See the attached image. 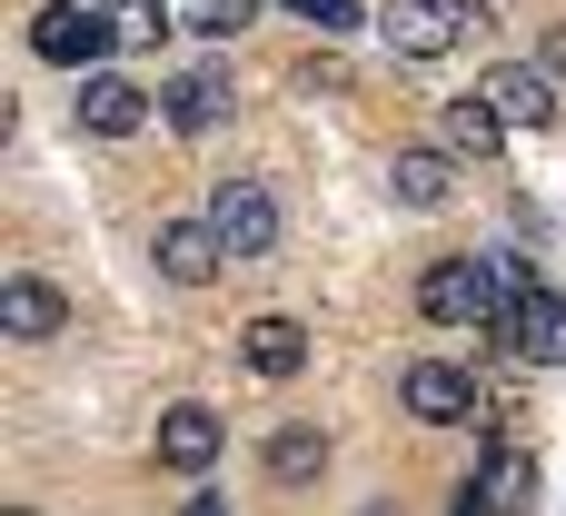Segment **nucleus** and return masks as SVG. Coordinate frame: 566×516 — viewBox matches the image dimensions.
I'll list each match as a JSON object with an SVG mask.
<instances>
[{"label": "nucleus", "instance_id": "4468645a", "mask_svg": "<svg viewBox=\"0 0 566 516\" xmlns=\"http://www.w3.org/2000/svg\"><path fill=\"white\" fill-rule=\"evenodd\" d=\"M388 189H398V209H448L458 199V149L438 139V149H398L388 159Z\"/></svg>", "mask_w": 566, "mask_h": 516}, {"label": "nucleus", "instance_id": "6e6552de", "mask_svg": "<svg viewBox=\"0 0 566 516\" xmlns=\"http://www.w3.org/2000/svg\"><path fill=\"white\" fill-rule=\"evenodd\" d=\"M149 259H159V278H169V288H209V278L229 268V239H219L209 219H159Z\"/></svg>", "mask_w": 566, "mask_h": 516}, {"label": "nucleus", "instance_id": "f8f14e48", "mask_svg": "<svg viewBox=\"0 0 566 516\" xmlns=\"http://www.w3.org/2000/svg\"><path fill=\"white\" fill-rule=\"evenodd\" d=\"M0 328H10L20 348H50V338L70 328V298H60L50 278H0Z\"/></svg>", "mask_w": 566, "mask_h": 516}, {"label": "nucleus", "instance_id": "aec40b11", "mask_svg": "<svg viewBox=\"0 0 566 516\" xmlns=\"http://www.w3.org/2000/svg\"><path fill=\"white\" fill-rule=\"evenodd\" d=\"M537 70H547V80H566V30H547V40H537Z\"/></svg>", "mask_w": 566, "mask_h": 516}, {"label": "nucleus", "instance_id": "f03ea898", "mask_svg": "<svg viewBox=\"0 0 566 516\" xmlns=\"http://www.w3.org/2000/svg\"><path fill=\"white\" fill-rule=\"evenodd\" d=\"M209 229L229 239V259H279V199H269V179L229 169L209 189Z\"/></svg>", "mask_w": 566, "mask_h": 516}, {"label": "nucleus", "instance_id": "1a4fd4ad", "mask_svg": "<svg viewBox=\"0 0 566 516\" xmlns=\"http://www.w3.org/2000/svg\"><path fill=\"white\" fill-rule=\"evenodd\" d=\"M229 109H239V89H229L219 70H179V80H159V119H169L179 139H209Z\"/></svg>", "mask_w": 566, "mask_h": 516}, {"label": "nucleus", "instance_id": "2eb2a0df", "mask_svg": "<svg viewBox=\"0 0 566 516\" xmlns=\"http://www.w3.org/2000/svg\"><path fill=\"white\" fill-rule=\"evenodd\" d=\"M239 358H249V378H298V368H308V328H298L289 308H269V318L239 328Z\"/></svg>", "mask_w": 566, "mask_h": 516}, {"label": "nucleus", "instance_id": "9d476101", "mask_svg": "<svg viewBox=\"0 0 566 516\" xmlns=\"http://www.w3.org/2000/svg\"><path fill=\"white\" fill-rule=\"evenodd\" d=\"M507 348H517L527 368H557V358H566V298H557V288H537V278L517 288V308H507Z\"/></svg>", "mask_w": 566, "mask_h": 516}, {"label": "nucleus", "instance_id": "dca6fc26", "mask_svg": "<svg viewBox=\"0 0 566 516\" xmlns=\"http://www.w3.org/2000/svg\"><path fill=\"white\" fill-rule=\"evenodd\" d=\"M438 139H448L458 159H497V149H507V119H497V99L478 89V99H448V109H438Z\"/></svg>", "mask_w": 566, "mask_h": 516}, {"label": "nucleus", "instance_id": "20e7f679", "mask_svg": "<svg viewBox=\"0 0 566 516\" xmlns=\"http://www.w3.org/2000/svg\"><path fill=\"white\" fill-rule=\"evenodd\" d=\"M398 408H408L418 428H468V418H478V378L448 368V358H408V368H398Z\"/></svg>", "mask_w": 566, "mask_h": 516}, {"label": "nucleus", "instance_id": "423d86ee", "mask_svg": "<svg viewBox=\"0 0 566 516\" xmlns=\"http://www.w3.org/2000/svg\"><path fill=\"white\" fill-rule=\"evenodd\" d=\"M468 20H478L468 0H388V10H378V30H388L398 60H438V50H458Z\"/></svg>", "mask_w": 566, "mask_h": 516}, {"label": "nucleus", "instance_id": "ddd939ff", "mask_svg": "<svg viewBox=\"0 0 566 516\" xmlns=\"http://www.w3.org/2000/svg\"><path fill=\"white\" fill-rule=\"evenodd\" d=\"M328 457H338V447H328V428L289 418V428L269 438V457H259V467H269V487H279V497H298V487H318V477H328Z\"/></svg>", "mask_w": 566, "mask_h": 516}, {"label": "nucleus", "instance_id": "39448f33", "mask_svg": "<svg viewBox=\"0 0 566 516\" xmlns=\"http://www.w3.org/2000/svg\"><path fill=\"white\" fill-rule=\"evenodd\" d=\"M159 467H179V477H209L219 467V447H229V418L209 408V398H179V408H159Z\"/></svg>", "mask_w": 566, "mask_h": 516}, {"label": "nucleus", "instance_id": "9b49d317", "mask_svg": "<svg viewBox=\"0 0 566 516\" xmlns=\"http://www.w3.org/2000/svg\"><path fill=\"white\" fill-rule=\"evenodd\" d=\"M478 89L497 99V119H507V129H547V119H557V80H547L537 60H507V70H488Z\"/></svg>", "mask_w": 566, "mask_h": 516}, {"label": "nucleus", "instance_id": "a211bd4d", "mask_svg": "<svg viewBox=\"0 0 566 516\" xmlns=\"http://www.w3.org/2000/svg\"><path fill=\"white\" fill-rule=\"evenodd\" d=\"M109 10H119V30H129V40H159V30H169V10H159V0H109Z\"/></svg>", "mask_w": 566, "mask_h": 516}, {"label": "nucleus", "instance_id": "f257e3e1", "mask_svg": "<svg viewBox=\"0 0 566 516\" xmlns=\"http://www.w3.org/2000/svg\"><path fill=\"white\" fill-rule=\"evenodd\" d=\"M119 40H129L119 10H90V0H50V10H30V50H40L50 70H109Z\"/></svg>", "mask_w": 566, "mask_h": 516}, {"label": "nucleus", "instance_id": "412c9836", "mask_svg": "<svg viewBox=\"0 0 566 516\" xmlns=\"http://www.w3.org/2000/svg\"><path fill=\"white\" fill-rule=\"evenodd\" d=\"M179 516H229V507H219V487H189V507H179Z\"/></svg>", "mask_w": 566, "mask_h": 516}, {"label": "nucleus", "instance_id": "6ab92c4d", "mask_svg": "<svg viewBox=\"0 0 566 516\" xmlns=\"http://www.w3.org/2000/svg\"><path fill=\"white\" fill-rule=\"evenodd\" d=\"M308 30H358V0H289Z\"/></svg>", "mask_w": 566, "mask_h": 516}, {"label": "nucleus", "instance_id": "0eeeda50", "mask_svg": "<svg viewBox=\"0 0 566 516\" xmlns=\"http://www.w3.org/2000/svg\"><path fill=\"white\" fill-rule=\"evenodd\" d=\"M448 516H537V457L527 447H488V467L468 477V497Z\"/></svg>", "mask_w": 566, "mask_h": 516}, {"label": "nucleus", "instance_id": "7ed1b4c3", "mask_svg": "<svg viewBox=\"0 0 566 516\" xmlns=\"http://www.w3.org/2000/svg\"><path fill=\"white\" fill-rule=\"evenodd\" d=\"M149 109H159V99H149L129 70H80V89H70V119H80L90 139H139Z\"/></svg>", "mask_w": 566, "mask_h": 516}, {"label": "nucleus", "instance_id": "f3484780", "mask_svg": "<svg viewBox=\"0 0 566 516\" xmlns=\"http://www.w3.org/2000/svg\"><path fill=\"white\" fill-rule=\"evenodd\" d=\"M189 20H199L209 40H239V30L259 20V0H189Z\"/></svg>", "mask_w": 566, "mask_h": 516}]
</instances>
